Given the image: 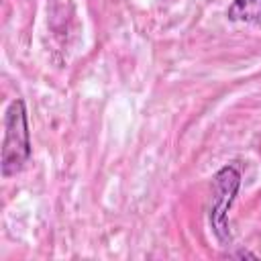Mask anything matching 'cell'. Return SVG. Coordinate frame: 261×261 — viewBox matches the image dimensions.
Wrapping results in <instances>:
<instances>
[{"label":"cell","instance_id":"7a4b0ae2","mask_svg":"<svg viewBox=\"0 0 261 261\" xmlns=\"http://www.w3.org/2000/svg\"><path fill=\"white\" fill-rule=\"evenodd\" d=\"M241 188V173L234 165H224L212 177V192H210V208L208 220L212 232L220 245L230 243V228H228V208L234 202V196Z\"/></svg>","mask_w":261,"mask_h":261},{"label":"cell","instance_id":"3957f363","mask_svg":"<svg viewBox=\"0 0 261 261\" xmlns=\"http://www.w3.org/2000/svg\"><path fill=\"white\" fill-rule=\"evenodd\" d=\"M228 20L261 27V0H232L226 10Z\"/></svg>","mask_w":261,"mask_h":261},{"label":"cell","instance_id":"277c9868","mask_svg":"<svg viewBox=\"0 0 261 261\" xmlns=\"http://www.w3.org/2000/svg\"><path fill=\"white\" fill-rule=\"evenodd\" d=\"M237 257H249V259H257V255H255V253H249V251H239V253H237Z\"/></svg>","mask_w":261,"mask_h":261},{"label":"cell","instance_id":"6da1fadb","mask_svg":"<svg viewBox=\"0 0 261 261\" xmlns=\"http://www.w3.org/2000/svg\"><path fill=\"white\" fill-rule=\"evenodd\" d=\"M31 157V135L27 108L22 100H12L4 114V139H2V175H16Z\"/></svg>","mask_w":261,"mask_h":261}]
</instances>
